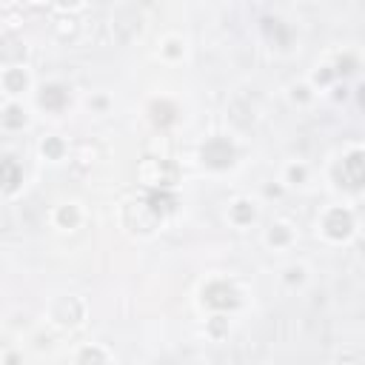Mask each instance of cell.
<instances>
[{"mask_svg": "<svg viewBox=\"0 0 365 365\" xmlns=\"http://www.w3.org/2000/svg\"><path fill=\"white\" fill-rule=\"evenodd\" d=\"M180 171L177 165L168 160V157H143L140 165H137V180L145 185V188H174Z\"/></svg>", "mask_w": 365, "mask_h": 365, "instance_id": "1", "label": "cell"}, {"mask_svg": "<svg viewBox=\"0 0 365 365\" xmlns=\"http://www.w3.org/2000/svg\"><path fill=\"white\" fill-rule=\"evenodd\" d=\"M123 222L125 228H131L134 234H154L163 222V217L148 205L145 197H137V200H128L125 208H123Z\"/></svg>", "mask_w": 365, "mask_h": 365, "instance_id": "2", "label": "cell"}, {"mask_svg": "<svg viewBox=\"0 0 365 365\" xmlns=\"http://www.w3.org/2000/svg\"><path fill=\"white\" fill-rule=\"evenodd\" d=\"M200 160H202V165L211 168V171H225V168L234 165L237 148H234V143H231L228 137H211V140L202 143Z\"/></svg>", "mask_w": 365, "mask_h": 365, "instance_id": "3", "label": "cell"}, {"mask_svg": "<svg viewBox=\"0 0 365 365\" xmlns=\"http://www.w3.org/2000/svg\"><path fill=\"white\" fill-rule=\"evenodd\" d=\"M202 302L208 308L220 311V314L222 311H234L240 305V291L231 282H225V279H214V282H208L202 288Z\"/></svg>", "mask_w": 365, "mask_h": 365, "instance_id": "4", "label": "cell"}, {"mask_svg": "<svg viewBox=\"0 0 365 365\" xmlns=\"http://www.w3.org/2000/svg\"><path fill=\"white\" fill-rule=\"evenodd\" d=\"M322 231L328 240H348L354 234V214L348 208H331L325 217H322Z\"/></svg>", "mask_w": 365, "mask_h": 365, "instance_id": "5", "label": "cell"}, {"mask_svg": "<svg viewBox=\"0 0 365 365\" xmlns=\"http://www.w3.org/2000/svg\"><path fill=\"white\" fill-rule=\"evenodd\" d=\"M86 317V308L77 297H60L54 305H51V319L60 325V328H77Z\"/></svg>", "mask_w": 365, "mask_h": 365, "instance_id": "6", "label": "cell"}, {"mask_svg": "<svg viewBox=\"0 0 365 365\" xmlns=\"http://www.w3.org/2000/svg\"><path fill=\"white\" fill-rule=\"evenodd\" d=\"M20 185H23V165L11 154H3L0 157V194H14Z\"/></svg>", "mask_w": 365, "mask_h": 365, "instance_id": "7", "label": "cell"}, {"mask_svg": "<svg viewBox=\"0 0 365 365\" xmlns=\"http://www.w3.org/2000/svg\"><path fill=\"white\" fill-rule=\"evenodd\" d=\"M342 180L348 188H359L365 180V157L359 148H354L345 160H342Z\"/></svg>", "mask_w": 365, "mask_h": 365, "instance_id": "8", "label": "cell"}, {"mask_svg": "<svg viewBox=\"0 0 365 365\" xmlns=\"http://www.w3.org/2000/svg\"><path fill=\"white\" fill-rule=\"evenodd\" d=\"M26 60V46L23 40L9 31V34H0V63L3 66H20Z\"/></svg>", "mask_w": 365, "mask_h": 365, "instance_id": "9", "label": "cell"}, {"mask_svg": "<svg viewBox=\"0 0 365 365\" xmlns=\"http://www.w3.org/2000/svg\"><path fill=\"white\" fill-rule=\"evenodd\" d=\"M145 200H148V205H151L160 217L174 214L177 205H180V200H177V194H174L171 188H148V191H145Z\"/></svg>", "mask_w": 365, "mask_h": 365, "instance_id": "10", "label": "cell"}, {"mask_svg": "<svg viewBox=\"0 0 365 365\" xmlns=\"http://www.w3.org/2000/svg\"><path fill=\"white\" fill-rule=\"evenodd\" d=\"M37 103H40L46 111H60V108L68 103V91H66V86H60V83H48V86L40 88Z\"/></svg>", "mask_w": 365, "mask_h": 365, "instance_id": "11", "label": "cell"}, {"mask_svg": "<svg viewBox=\"0 0 365 365\" xmlns=\"http://www.w3.org/2000/svg\"><path fill=\"white\" fill-rule=\"evenodd\" d=\"M148 117H151V123H154L157 128H165V125L174 123L177 108H174V103H168V100H154V103L148 106Z\"/></svg>", "mask_w": 365, "mask_h": 365, "instance_id": "12", "label": "cell"}, {"mask_svg": "<svg viewBox=\"0 0 365 365\" xmlns=\"http://www.w3.org/2000/svg\"><path fill=\"white\" fill-rule=\"evenodd\" d=\"M228 217H231L234 225H251L257 220V208H254L251 200H237V202H231Z\"/></svg>", "mask_w": 365, "mask_h": 365, "instance_id": "13", "label": "cell"}, {"mask_svg": "<svg viewBox=\"0 0 365 365\" xmlns=\"http://www.w3.org/2000/svg\"><path fill=\"white\" fill-rule=\"evenodd\" d=\"M26 86H29V74H26L23 68L11 66V68L3 74V88H6L9 94H23V91H26Z\"/></svg>", "mask_w": 365, "mask_h": 365, "instance_id": "14", "label": "cell"}, {"mask_svg": "<svg viewBox=\"0 0 365 365\" xmlns=\"http://www.w3.org/2000/svg\"><path fill=\"white\" fill-rule=\"evenodd\" d=\"M0 123H3V128H9V131L23 128V125H26V111H23V106L9 103V106L0 111Z\"/></svg>", "mask_w": 365, "mask_h": 365, "instance_id": "15", "label": "cell"}, {"mask_svg": "<svg viewBox=\"0 0 365 365\" xmlns=\"http://www.w3.org/2000/svg\"><path fill=\"white\" fill-rule=\"evenodd\" d=\"M262 29H265L268 40H274L279 48H288V40H291V34H288V29L282 26V20H271V17H265V20H262Z\"/></svg>", "mask_w": 365, "mask_h": 365, "instance_id": "16", "label": "cell"}, {"mask_svg": "<svg viewBox=\"0 0 365 365\" xmlns=\"http://www.w3.org/2000/svg\"><path fill=\"white\" fill-rule=\"evenodd\" d=\"M51 29H54V34H57L60 40H68V37H74V34H77L80 23H77L71 14H63V17H57V20L51 23Z\"/></svg>", "mask_w": 365, "mask_h": 365, "instance_id": "17", "label": "cell"}, {"mask_svg": "<svg viewBox=\"0 0 365 365\" xmlns=\"http://www.w3.org/2000/svg\"><path fill=\"white\" fill-rule=\"evenodd\" d=\"M54 220H57L60 228H77L80 225V211H77V205H60Z\"/></svg>", "mask_w": 365, "mask_h": 365, "instance_id": "18", "label": "cell"}, {"mask_svg": "<svg viewBox=\"0 0 365 365\" xmlns=\"http://www.w3.org/2000/svg\"><path fill=\"white\" fill-rule=\"evenodd\" d=\"M40 151H43L46 160H60V157L66 154V143H63L60 137H46V140L40 143Z\"/></svg>", "mask_w": 365, "mask_h": 365, "instance_id": "19", "label": "cell"}, {"mask_svg": "<svg viewBox=\"0 0 365 365\" xmlns=\"http://www.w3.org/2000/svg\"><path fill=\"white\" fill-rule=\"evenodd\" d=\"M268 242H271V245H277V248L288 245V242H291V228H288L285 222L271 225V231H268Z\"/></svg>", "mask_w": 365, "mask_h": 365, "instance_id": "20", "label": "cell"}, {"mask_svg": "<svg viewBox=\"0 0 365 365\" xmlns=\"http://www.w3.org/2000/svg\"><path fill=\"white\" fill-rule=\"evenodd\" d=\"M331 68H334V74L348 77V74H354V71H356V57H354V54H339V57H336V63H334Z\"/></svg>", "mask_w": 365, "mask_h": 365, "instance_id": "21", "label": "cell"}, {"mask_svg": "<svg viewBox=\"0 0 365 365\" xmlns=\"http://www.w3.org/2000/svg\"><path fill=\"white\" fill-rule=\"evenodd\" d=\"M208 334H211L214 339H222V336L228 334V319H225L222 314L211 317V322H208Z\"/></svg>", "mask_w": 365, "mask_h": 365, "instance_id": "22", "label": "cell"}, {"mask_svg": "<svg viewBox=\"0 0 365 365\" xmlns=\"http://www.w3.org/2000/svg\"><path fill=\"white\" fill-rule=\"evenodd\" d=\"M80 362H106L108 359V354H103L100 348H86V351H80V356H77Z\"/></svg>", "mask_w": 365, "mask_h": 365, "instance_id": "23", "label": "cell"}, {"mask_svg": "<svg viewBox=\"0 0 365 365\" xmlns=\"http://www.w3.org/2000/svg\"><path fill=\"white\" fill-rule=\"evenodd\" d=\"M305 177H308V168H305V165H291V168H288V182H291V185L305 182Z\"/></svg>", "mask_w": 365, "mask_h": 365, "instance_id": "24", "label": "cell"}, {"mask_svg": "<svg viewBox=\"0 0 365 365\" xmlns=\"http://www.w3.org/2000/svg\"><path fill=\"white\" fill-rule=\"evenodd\" d=\"M334 77H336V74H334V68H331V66H322V68L314 74V83H317V86H325V83H331Z\"/></svg>", "mask_w": 365, "mask_h": 365, "instance_id": "25", "label": "cell"}, {"mask_svg": "<svg viewBox=\"0 0 365 365\" xmlns=\"http://www.w3.org/2000/svg\"><path fill=\"white\" fill-rule=\"evenodd\" d=\"M285 282H302V268L299 265H291L285 271Z\"/></svg>", "mask_w": 365, "mask_h": 365, "instance_id": "26", "label": "cell"}, {"mask_svg": "<svg viewBox=\"0 0 365 365\" xmlns=\"http://www.w3.org/2000/svg\"><path fill=\"white\" fill-rule=\"evenodd\" d=\"M165 54H168V57H177V54H182V46H180V40H168V43H165Z\"/></svg>", "mask_w": 365, "mask_h": 365, "instance_id": "27", "label": "cell"}, {"mask_svg": "<svg viewBox=\"0 0 365 365\" xmlns=\"http://www.w3.org/2000/svg\"><path fill=\"white\" fill-rule=\"evenodd\" d=\"M294 100H308V86H294Z\"/></svg>", "mask_w": 365, "mask_h": 365, "instance_id": "28", "label": "cell"}, {"mask_svg": "<svg viewBox=\"0 0 365 365\" xmlns=\"http://www.w3.org/2000/svg\"><path fill=\"white\" fill-rule=\"evenodd\" d=\"M54 3H57L60 9H66V11H71V9H77L83 0H54Z\"/></svg>", "mask_w": 365, "mask_h": 365, "instance_id": "29", "label": "cell"}, {"mask_svg": "<svg viewBox=\"0 0 365 365\" xmlns=\"http://www.w3.org/2000/svg\"><path fill=\"white\" fill-rule=\"evenodd\" d=\"M23 3H26V6H31V9H40V6H46L48 0H23Z\"/></svg>", "mask_w": 365, "mask_h": 365, "instance_id": "30", "label": "cell"}, {"mask_svg": "<svg viewBox=\"0 0 365 365\" xmlns=\"http://www.w3.org/2000/svg\"><path fill=\"white\" fill-rule=\"evenodd\" d=\"M265 191H268V194H271V197H279V188H277V185H268V188H265Z\"/></svg>", "mask_w": 365, "mask_h": 365, "instance_id": "31", "label": "cell"}]
</instances>
